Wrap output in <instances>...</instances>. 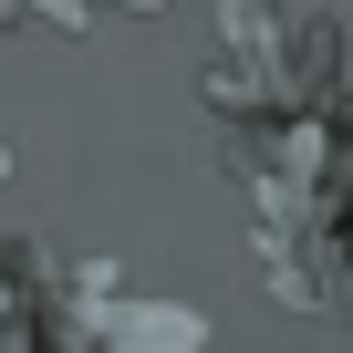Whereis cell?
I'll return each instance as SVG.
<instances>
[{
  "label": "cell",
  "instance_id": "cell-1",
  "mask_svg": "<svg viewBox=\"0 0 353 353\" xmlns=\"http://www.w3.org/2000/svg\"><path fill=\"white\" fill-rule=\"evenodd\" d=\"M0 176H11V156H0Z\"/></svg>",
  "mask_w": 353,
  "mask_h": 353
}]
</instances>
